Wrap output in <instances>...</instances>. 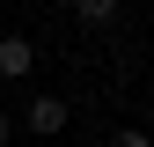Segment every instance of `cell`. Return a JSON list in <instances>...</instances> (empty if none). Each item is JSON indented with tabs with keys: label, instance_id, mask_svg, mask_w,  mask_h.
<instances>
[{
	"label": "cell",
	"instance_id": "obj_1",
	"mask_svg": "<svg viewBox=\"0 0 154 147\" xmlns=\"http://www.w3.org/2000/svg\"><path fill=\"white\" fill-rule=\"evenodd\" d=\"M66 118H73V103L66 96H29V110H22V125H29V133H66Z\"/></svg>",
	"mask_w": 154,
	"mask_h": 147
},
{
	"label": "cell",
	"instance_id": "obj_5",
	"mask_svg": "<svg viewBox=\"0 0 154 147\" xmlns=\"http://www.w3.org/2000/svg\"><path fill=\"white\" fill-rule=\"evenodd\" d=\"M8 140H15V118H8V110H0V147H8Z\"/></svg>",
	"mask_w": 154,
	"mask_h": 147
},
{
	"label": "cell",
	"instance_id": "obj_3",
	"mask_svg": "<svg viewBox=\"0 0 154 147\" xmlns=\"http://www.w3.org/2000/svg\"><path fill=\"white\" fill-rule=\"evenodd\" d=\"M118 8H125V0H73V15H81L88 30H110V22H118Z\"/></svg>",
	"mask_w": 154,
	"mask_h": 147
},
{
	"label": "cell",
	"instance_id": "obj_4",
	"mask_svg": "<svg viewBox=\"0 0 154 147\" xmlns=\"http://www.w3.org/2000/svg\"><path fill=\"white\" fill-rule=\"evenodd\" d=\"M110 147H154V133H140V125H118V133H110Z\"/></svg>",
	"mask_w": 154,
	"mask_h": 147
},
{
	"label": "cell",
	"instance_id": "obj_2",
	"mask_svg": "<svg viewBox=\"0 0 154 147\" xmlns=\"http://www.w3.org/2000/svg\"><path fill=\"white\" fill-rule=\"evenodd\" d=\"M29 66H37L29 37H0V81H29Z\"/></svg>",
	"mask_w": 154,
	"mask_h": 147
},
{
	"label": "cell",
	"instance_id": "obj_6",
	"mask_svg": "<svg viewBox=\"0 0 154 147\" xmlns=\"http://www.w3.org/2000/svg\"><path fill=\"white\" fill-rule=\"evenodd\" d=\"M22 8H44V0H22Z\"/></svg>",
	"mask_w": 154,
	"mask_h": 147
}]
</instances>
